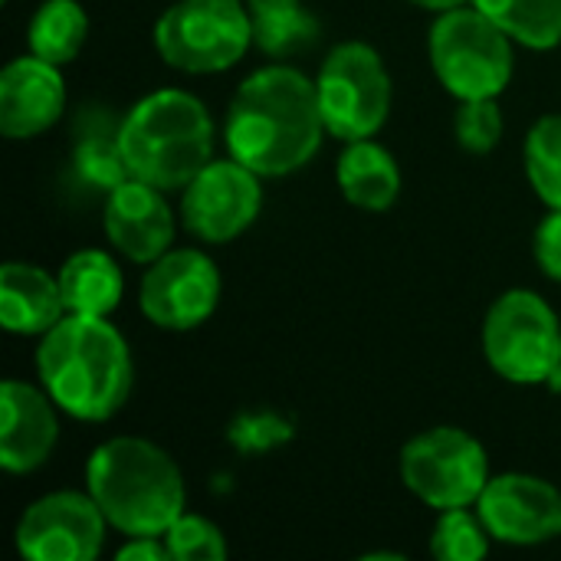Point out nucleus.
Returning <instances> with one entry per match:
<instances>
[{"label": "nucleus", "instance_id": "f257e3e1", "mask_svg": "<svg viewBox=\"0 0 561 561\" xmlns=\"http://www.w3.org/2000/svg\"><path fill=\"white\" fill-rule=\"evenodd\" d=\"M325 135L316 82L286 62L250 72L224 122L227 154L260 178L296 174L319 154Z\"/></svg>", "mask_w": 561, "mask_h": 561}, {"label": "nucleus", "instance_id": "f03ea898", "mask_svg": "<svg viewBox=\"0 0 561 561\" xmlns=\"http://www.w3.org/2000/svg\"><path fill=\"white\" fill-rule=\"evenodd\" d=\"M36 375L56 408L76 421H112L131 398L135 362L108 316L66 312L36 348Z\"/></svg>", "mask_w": 561, "mask_h": 561}, {"label": "nucleus", "instance_id": "7ed1b4c3", "mask_svg": "<svg viewBox=\"0 0 561 561\" xmlns=\"http://www.w3.org/2000/svg\"><path fill=\"white\" fill-rule=\"evenodd\" d=\"M85 490L99 503L108 529L131 536H164L187 506L178 460L145 437H112L85 463Z\"/></svg>", "mask_w": 561, "mask_h": 561}, {"label": "nucleus", "instance_id": "20e7f679", "mask_svg": "<svg viewBox=\"0 0 561 561\" xmlns=\"http://www.w3.org/2000/svg\"><path fill=\"white\" fill-rule=\"evenodd\" d=\"M118 141L131 178L184 191L214 161V118L194 92L154 89L122 115Z\"/></svg>", "mask_w": 561, "mask_h": 561}, {"label": "nucleus", "instance_id": "39448f33", "mask_svg": "<svg viewBox=\"0 0 561 561\" xmlns=\"http://www.w3.org/2000/svg\"><path fill=\"white\" fill-rule=\"evenodd\" d=\"M427 53L437 82L454 99H500L513 82V36L473 3L437 13Z\"/></svg>", "mask_w": 561, "mask_h": 561}, {"label": "nucleus", "instance_id": "423d86ee", "mask_svg": "<svg viewBox=\"0 0 561 561\" xmlns=\"http://www.w3.org/2000/svg\"><path fill=\"white\" fill-rule=\"evenodd\" d=\"M151 39L171 69L210 76L247 56L253 26L243 0H174L158 16Z\"/></svg>", "mask_w": 561, "mask_h": 561}, {"label": "nucleus", "instance_id": "0eeeda50", "mask_svg": "<svg viewBox=\"0 0 561 561\" xmlns=\"http://www.w3.org/2000/svg\"><path fill=\"white\" fill-rule=\"evenodd\" d=\"M325 131L339 141L375 138L394 102L391 72L381 53L362 39L332 46L316 76Z\"/></svg>", "mask_w": 561, "mask_h": 561}, {"label": "nucleus", "instance_id": "6e6552de", "mask_svg": "<svg viewBox=\"0 0 561 561\" xmlns=\"http://www.w3.org/2000/svg\"><path fill=\"white\" fill-rule=\"evenodd\" d=\"M483 355L510 385H546L561 365V322L533 289L503 293L483 319Z\"/></svg>", "mask_w": 561, "mask_h": 561}, {"label": "nucleus", "instance_id": "1a4fd4ad", "mask_svg": "<svg viewBox=\"0 0 561 561\" xmlns=\"http://www.w3.org/2000/svg\"><path fill=\"white\" fill-rule=\"evenodd\" d=\"M404 486L431 510L477 506L490 483V457L463 427L440 424L411 437L398 460Z\"/></svg>", "mask_w": 561, "mask_h": 561}, {"label": "nucleus", "instance_id": "9d476101", "mask_svg": "<svg viewBox=\"0 0 561 561\" xmlns=\"http://www.w3.org/2000/svg\"><path fill=\"white\" fill-rule=\"evenodd\" d=\"M220 270L197 247H171L148 263L138 283L141 316L164 332H191L204 325L220 302Z\"/></svg>", "mask_w": 561, "mask_h": 561}, {"label": "nucleus", "instance_id": "9b49d317", "mask_svg": "<svg viewBox=\"0 0 561 561\" xmlns=\"http://www.w3.org/2000/svg\"><path fill=\"white\" fill-rule=\"evenodd\" d=\"M263 210V178L237 158L204 164L181 191V224L201 243L243 237Z\"/></svg>", "mask_w": 561, "mask_h": 561}, {"label": "nucleus", "instance_id": "f8f14e48", "mask_svg": "<svg viewBox=\"0 0 561 561\" xmlns=\"http://www.w3.org/2000/svg\"><path fill=\"white\" fill-rule=\"evenodd\" d=\"M108 519L89 490H56L33 500L16 523V552L30 561H92L105 546Z\"/></svg>", "mask_w": 561, "mask_h": 561}, {"label": "nucleus", "instance_id": "ddd939ff", "mask_svg": "<svg viewBox=\"0 0 561 561\" xmlns=\"http://www.w3.org/2000/svg\"><path fill=\"white\" fill-rule=\"evenodd\" d=\"M477 513L493 542L503 546H546L561 539V490L533 473L490 477L477 500Z\"/></svg>", "mask_w": 561, "mask_h": 561}, {"label": "nucleus", "instance_id": "4468645a", "mask_svg": "<svg viewBox=\"0 0 561 561\" xmlns=\"http://www.w3.org/2000/svg\"><path fill=\"white\" fill-rule=\"evenodd\" d=\"M164 194L168 191L138 178H128L105 194L102 230L125 260L148 266L174 247L178 220Z\"/></svg>", "mask_w": 561, "mask_h": 561}, {"label": "nucleus", "instance_id": "2eb2a0df", "mask_svg": "<svg viewBox=\"0 0 561 561\" xmlns=\"http://www.w3.org/2000/svg\"><path fill=\"white\" fill-rule=\"evenodd\" d=\"M56 401L43 385L7 378L0 385V463L13 477L36 473L59 444Z\"/></svg>", "mask_w": 561, "mask_h": 561}, {"label": "nucleus", "instance_id": "dca6fc26", "mask_svg": "<svg viewBox=\"0 0 561 561\" xmlns=\"http://www.w3.org/2000/svg\"><path fill=\"white\" fill-rule=\"evenodd\" d=\"M66 112V79L56 62L36 53L16 56L0 72V135L30 141L49 131Z\"/></svg>", "mask_w": 561, "mask_h": 561}, {"label": "nucleus", "instance_id": "f3484780", "mask_svg": "<svg viewBox=\"0 0 561 561\" xmlns=\"http://www.w3.org/2000/svg\"><path fill=\"white\" fill-rule=\"evenodd\" d=\"M66 316L59 276L36 266L10 260L0 270V322L10 335L39 339Z\"/></svg>", "mask_w": 561, "mask_h": 561}, {"label": "nucleus", "instance_id": "a211bd4d", "mask_svg": "<svg viewBox=\"0 0 561 561\" xmlns=\"http://www.w3.org/2000/svg\"><path fill=\"white\" fill-rule=\"evenodd\" d=\"M335 181L342 197L358 210L381 214L394 207L401 197V164L375 138H358L342 148Z\"/></svg>", "mask_w": 561, "mask_h": 561}, {"label": "nucleus", "instance_id": "6ab92c4d", "mask_svg": "<svg viewBox=\"0 0 561 561\" xmlns=\"http://www.w3.org/2000/svg\"><path fill=\"white\" fill-rule=\"evenodd\" d=\"M59 289L72 316H112L125 296V276L105 250H76L59 266Z\"/></svg>", "mask_w": 561, "mask_h": 561}, {"label": "nucleus", "instance_id": "aec40b11", "mask_svg": "<svg viewBox=\"0 0 561 561\" xmlns=\"http://www.w3.org/2000/svg\"><path fill=\"white\" fill-rule=\"evenodd\" d=\"M122 118H108L105 108H89L76 118V141H72V168L82 184L92 191H112L128 181V164L118 141Z\"/></svg>", "mask_w": 561, "mask_h": 561}, {"label": "nucleus", "instance_id": "412c9836", "mask_svg": "<svg viewBox=\"0 0 561 561\" xmlns=\"http://www.w3.org/2000/svg\"><path fill=\"white\" fill-rule=\"evenodd\" d=\"M253 26V46L270 59H293L322 36L319 16L306 0H243Z\"/></svg>", "mask_w": 561, "mask_h": 561}, {"label": "nucleus", "instance_id": "4be33fe9", "mask_svg": "<svg viewBox=\"0 0 561 561\" xmlns=\"http://www.w3.org/2000/svg\"><path fill=\"white\" fill-rule=\"evenodd\" d=\"M89 36V16L79 0H43L26 26L30 53L46 62L66 66L72 62Z\"/></svg>", "mask_w": 561, "mask_h": 561}, {"label": "nucleus", "instance_id": "5701e85b", "mask_svg": "<svg viewBox=\"0 0 561 561\" xmlns=\"http://www.w3.org/2000/svg\"><path fill=\"white\" fill-rule=\"evenodd\" d=\"M483 10L513 43L546 53L561 43V0H470Z\"/></svg>", "mask_w": 561, "mask_h": 561}, {"label": "nucleus", "instance_id": "b1692460", "mask_svg": "<svg viewBox=\"0 0 561 561\" xmlns=\"http://www.w3.org/2000/svg\"><path fill=\"white\" fill-rule=\"evenodd\" d=\"M526 178L539 201L561 210V112L536 118L526 135Z\"/></svg>", "mask_w": 561, "mask_h": 561}, {"label": "nucleus", "instance_id": "393cba45", "mask_svg": "<svg viewBox=\"0 0 561 561\" xmlns=\"http://www.w3.org/2000/svg\"><path fill=\"white\" fill-rule=\"evenodd\" d=\"M490 529L483 526L477 506L440 510L431 533V556L437 561H483L490 556Z\"/></svg>", "mask_w": 561, "mask_h": 561}, {"label": "nucleus", "instance_id": "a878e982", "mask_svg": "<svg viewBox=\"0 0 561 561\" xmlns=\"http://www.w3.org/2000/svg\"><path fill=\"white\" fill-rule=\"evenodd\" d=\"M164 546L171 561H224L227 559V539L217 523L197 513H181L171 529L164 533Z\"/></svg>", "mask_w": 561, "mask_h": 561}, {"label": "nucleus", "instance_id": "bb28decb", "mask_svg": "<svg viewBox=\"0 0 561 561\" xmlns=\"http://www.w3.org/2000/svg\"><path fill=\"white\" fill-rule=\"evenodd\" d=\"M503 108L496 99H463L454 115V135L467 154H490L503 141Z\"/></svg>", "mask_w": 561, "mask_h": 561}, {"label": "nucleus", "instance_id": "cd10ccee", "mask_svg": "<svg viewBox=\"0 0 561 561\" xmlns=\"http://www.w3.org/2000/svg\"><path fill=\"white\" fill-rule=\"evenodd\" d=\"M293 424L273 411H253V414H240L230 431L227 440L240 450V454H266L286 440H293Z\"/></svg>", "mask_w": 561, "mask_h": 561}, {"label": "nucleus", "instance_id": "c85d7f7f", "mask_svg": "<svg viewBox=\"0 0 561 561\" xmlns=\"http://www.w3.org/2000/svg\"><path fill=\"white\" fill-rule=\"evenodd\" d=\"M533 253L539 270L552 279L561 283V210H552L542 217V224L536 227V240H533Z\"/></svg>", "mask_w": 561, "mask_h": 561}, {"label": "nucleus", "instance_id": "c756f323", "mask_svg": "<svg viewBox=\"0 0 561 561\" xmlns=\"http://www.w3.org/2000/svg\"><path fill=\"white\" fill-rule=\"evenodd\" d=\"M118 561H171L164 536H131L125 539V546L118 549Z\"/></svg>", "mask_w": 561, "mask_h": 561}, {"label": "nucleus", "instance_id": "7c9ffc66", "mask_svg": "<svg viewBox=\"0 0 561 561\" xmlns=\"http://www.w3.org/2000/svg\"><path fill=\"white\" fill-rule=\"evenodd\" d=\"M411 3L421 7V10H431V13H447V10L463 7V3H470V0H411Z\"/></svg>", "mask_w": 561, "mask_h": 561}, {"label": "nucleus", "instance_id": "2f4dec72", "mask_svg": "<svg viewBox=\"0 0 561 561\" xmlns=\"http://www.w3.org/2000/svg\"><path fill=\"white\" fill-rule=\"evenodd\" d=\"M546 388L552 391V394H561V365L549 375V381H546Z\"/></svg>", "mask_w": 561, "mask_h": 561}, {"label": "nucleus", "instance_id": "473e14b6", "mask_svg": "<svg viewBox=\"0 0 561 561\" xmlns=\"http://www.w3.org/2000/svg\"><path fill=\"white\" fill-rule=\"evenodd\" d=\"M3 3H7V0H3Z\"/></svg>", "mask_w": 561, "mask_h": 561}]
</instances>
